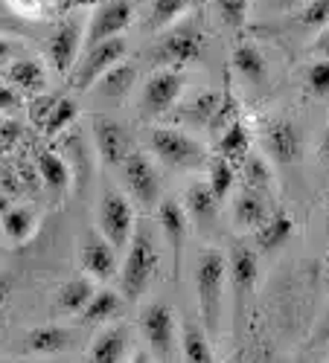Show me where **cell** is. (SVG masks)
Instances as JSON below:
<instances>
[{
  "label": "cell",
  "mask_w": 329,
  "mask_h": 363,
  "mask_svg": "<svg viewBox=\"0 0 329 363\" xmlns=\"http://www.w3.org/2000/svg\"><path fill=\"white\" fill-rule=\"evenodd\" d=\"M204 55V33L201 26H169V33L163 38H158V44L152 47V62L158 67H184L193 65Z\"/></svg>",
  "instance_id": "5b68a950"
},
{
  "label": "cell",
  "mask_w": 329,
  "mask_h": 363,
  "mask_svg": "<svg viewBox=\"0 0 329 363\" xmlns=\"http://www.w3.org/2000/svg\"><path fill=\"white\" fill-rule=\"evenodd\" d=\"M219 155L225 160H230L233 166H242V160L251 155V131L245 123L236 119V123L227 125V131L219 140Z\"/></svg>",
  "instance_id": "484cf974"
},
{
  "label": "cell",
  "mask_w": 329,
  "mask_h": 363,
  "mask_svg": "<svg viewBox=\"0 0 329 363\" xmlns=\"http://www.w3.org/2000/svg\"><path fill=\"white\" fill-rule=\"evenodd\" d=\"M326 233H329V221H326Z\"/></svg>",
  "instance_id": "f6af8a7d"
},
{
  "label": "cell",
  "mask_w": 329,
  "mask_h": 363,
  "mask_svg": "<svg viewBox=\"0 0 329 363\" xmlns=\"http://www.w3.org/2000/svg\"><path fill=\"white\" fill-rule=\"evenodd\" d=\"M15 105H18V96L9 87H0V111H12Z\"/></svg>",
  "instance_id": "ab89813d"
},
{
  "label": "cell",
  "mask_w": 329,
  "mask_h": 363,
  "mask_svg": "<svg viewBox=\"0 0 329 363\" xmlns=\"http://www.w3.org/2000/svg\"><path fill=\"white\" fill-rule=\"evenodd\" d=\"M184 73L178 67H161L152 79L146 82L143 94H140V111L146 116H163L169 113L178 99L184 94Z\"/></svg>",
  "instance_id": "30bf717a"
},
{
  "label": "cell",
  "mask_w": 329,
  "mask_h": 363,
  "mask_svg": "<svg viewBox=\"0 0 329 363\" xmlns=\"http://www.w3.org/2000/svg\"><path fill=\"white\" fill-rule=\"evenodd\" d=\"M82 41H85V26L79 18H68L55 26V33L50 35V44H47V55L53 62V70L68 76L79 58V50H82Z\"/></svg>",
  "instance_id": "5bb4252c"
},
{
  "label": "cell",
  "mask_w": 329,
  "mask_h": 363,
  "mask_svg": "<svg viewBox=\"0 0 329 363\" xmlns=\"http://www.w3.org/2000/svg\"><path fill=\"white\" fill-rule=\"evenodd\" d=\"M190 6L193 0H152V6H149V33L169 29L178 18L187 15Z\"/></svg>",
  "instance_id": "f546056e"
},
{
  "label": "cell",
  "mask_w": 329,
  "mask_h": 363,
  "mask_svg": "<svg viewBox=\"0 0 329 363\" xmlns=\"http://www.w3.org/2000/svg\"><path fill=\"white\" fill-rule=\"evenodd\" d=\"M149 145H152L155 157L175 172H195L207 163L204 145L178 128H155L149 134Z\"/></svg>",
  "instance_id": "3957f363"
},
{
  "label": "cell",
  "mask_w": 329,
  "mask_h": 363,
  "mask_svg": "<svg viewBox=\"0 0 329 363\" xmlns=\"http://www.w3.org/2000/svg\"><path fill=\"white\" fill-rule=\"evenodd\" d=\"M158 209V227L169 245L172 253V285L181 282V262H184V245H187V233H190V216L181 201L175 198H161Z\"/></svg>",
  "instance_id": "9c48e42d"
},
{
  "label": "cell",
  "mask_w": 329,
  "mask_h": 363,
  "mask_svg": "<svg viewBox=\"0 0 329 363\" xmlns=\"http://www.w3.org/2000/svg\"><path fill=\"white\" fill-rule=\"evenodd\" d=\"M94 291H97V285H94L91 277H76V279L62 285L55 306H58V311H62V314H79L87 306V299L94 296Z\"/></svg>",
  "instance_id": "4316f807"
},
{
  "label": "cell",
  "mask_w": 329,
  "mask_h": 363,
  "mask_svg": "<svg viewBox=\"0 0 329 363\" xmlns=\"http://www.w3.org/2000/svg\"><path fill=\"white\" fill-rule=\"evenodd\" d=\"M76 113H79L76 102H70V99H55V102L50 105V113L44 116V134H47V137L62 134V131L73 123V119H76Z\"/></svg>",
  "instance_id": "836d02e7"
},
{
  "label": "cell",
  "mask_w": 329,
  "mask_h": 363,
  "mask_svg": "<svg viewBox=\"0 0 329 363\" xmlns=\"http://www.w3.org/2000/svg\"><path fill=\"white\" fill-rule=\"evenodd\" d=\"M301 23L309 29H320L329 23V0H309L301 12Z\"/></svg>",
  "instance_id": "8d00e7d4"
},
{
  "label": "cell",
  "mask_w": 329,
  "mask_h": 363,
  "mask_svg": "<svg viewBox=\"0 0 329 363\" xmlns=\"http://www.w3.org/2000/svg\"><path fill=\"white\" fill-rule=\"evenodd\" d=\"M242 177H245V186H251L262 195H268L274 189V172L262 155H248L242 160Z\"/></svg>",
  "instance_id": "1f68e13d"
},
{
  "label": "cell",
  "mask_w": 329,
  "mask_h": 363,
  "mask_svg": "<svg viewBox=\"0 0 329 363\" xmlns=\"http://www.w3.org/2000/svg\"><path fill=\"white\" fill-rule=\"evenodd\" d=\"M230 213H233V224H236L239 230H254V233H257V230L262 227V221L271 216V209H268V201H265L262 192L245 186L242 192L233 198Z\"/></svg>",
  "instance_id": "ac0fdd59"
},
{
  "label": "cell",
  "mask_w": 329,
  "mask_h": 363,
  "mask_svg": "<svg viewBox=\"0 0 329 363\" xmlns=\"http://www.w3.org/2000/svg\"><path fill=\"white\" fill-rule=\"evenodd\" d=\"M140 331L155 360H172L178 343V323L166 302H149L140 314Z\"/></svg>",
  "instance_id": "52a82bcc"
},
{
  "label": "cell",
  "mask_w": 329,
  "mask_h": 363,
  "mask_svg": "<svg viewBox=\"0 0 329 363\" xmlns=\"http://www.w3.org/2000/svg\"><path fill=\"white\" fill-rule=\"evenodd\" d=\"M178 335H181V354H184V360H190V363H210V360H216L213 357V346H210V340H207L204 325H195V323L187 320Z\"/></svg>",
  "instance_id": "cb8c5ba5"
},
{
  "label": "cell",
  "mask_w": 329,
  "mask_h": 363,
  "mask_svg": "<svg viewBox=\"0 0 329 363\" xmlns=\"http://www.w3.org/2000/svg\"><path fill=\"white\" fill-rule=\"evenodd\" d=\"M126 50H129V44H126L123 35L87 47L85 55L79 58V62L73 65V70H70V87H76V90H91V87L102 79L105 70H111L117 62H123Z\"/></svg>",
  "instance_id": "8992f818"
},
{
  "label": "cell",
  "mask_w": 329,
  "mask_h": 363,
  "mask_svg": "<svg viewBox=\"0 0 329 363\" xmlns=\"http://www.w3.org/2000/svg\"><path fill=\"white\" fill-rule=\"evenodd\" d=\"M94 145H97L99 160L111 169H119V163L134 151L131 134L111 116H94Z\"/></svg>",
  "instance_id": "9a60e30c"
},
{
  "label": "cell",
  "mask_w": 329,
  "mask_h": 363,
  "mask_svg": "<svg viewBox=\"0 0 329 363\" xmlns=\"http://www.w3.org/2000/svg\"><path fill=\"white\" fill-rule=\"evenodd\" d=\"M207 184H210V189L216 192L219 201H225L236 184V166L230 160H225L222 155H216L210 160V166H207Z\"/></svg>",
  "instance_id": "d6a6232c"
},
{
  "label": "cell",
  "mask_w": 329,
  "mask_h": 363,
  "mask_svg": "<svg viewBox=\"0 0 329 363\" xmlns=\"http://www.w3.org/2000/svg\"><path fill=\"white\" fill-rule=\"evenodd\" d=\"M306 84L315 96H329V58H320V62H315L309 67Z\"/></svg>",
  "instance_id": "d590c367"
},
{
  "label": "cell",
  "mask_w": 329,
  "mask_h": 363,
  "mask_svg": "<svg viewBox=\"0 0 329 363\" xmlns=\"http://www.w3.org/2000/svg\"><path fill=\"white\" fill-rule=\"evenodd\" d=\"M9 79L15 87L26 90V94H41L44 84H47V73L38 62H33V58H21V62H15L9 67Z\"/></svg>",
  "instance_id": "4dcf8cb0"
},
{
  "label": "cell",
  "mask_w": 329,
  "mask_h": 363,
  "mask_svg": "<svg viewBox=\"0 0 329 363\" xmlns=\"http://www.w3.org/2000/svg\"><path fill=\"white\" fill-rule=\"evenodd\" d=\"M38 174H41L44 186H47L53 195H65V192L70 189L73 172H70V166H68L62 157L53 155V151H44V155L38 157Z\"/></svg>",
  "instance_id": "d4e9b609"
},
{
  "label": "cell",
  "mask_w": 329,
  "mask_h": 363,
  "mask_svg": "<svg viewBox=\"0 0 329 363\" xmlns=\"http://www.w3.org/2000/svg\"><path fill=\"white\" fill-rule=\"evenodd\" d=\"M9 206H12V203H9V198H6L4 192H0V218L6 216V209H9Z\"/></svg>",
  "instance_id": "b9f144b4"
},
{
  "label": "cell",
  "mask_w": 329,
  "mask_h": 363,
  "mask_svg": "<svg viewBox=\"0 0 329 363\" xmlns=\"http://www.w3.org/2000/svg\"><path fill=\"white\" fill-rule=\"evenodd\" d=\"M137 227L134 218V203L117 189H105L102 201L97 206V230L111 241V245L123 253L131 241V233Z\"/></svg>",
  "instance_id": "277c9868"
},
{
  "label": "cell",
  "mask_w": 329,
  "mask_h": 363,
  "mask_svg": "<svg viewBox=\"0 0 329 363\" xmlns=\"http://www.w3.org/2000/svg\"><path fill=\"white\" fill-rule=\"evenodd\" d=\"M6 26H9V23H6V21H0V29H6Z\"/></svg>",
  "instance_id": "ee69618b"
},
{
  "label": "cell",
  "mask_w": 329,
  "mask_h": 363,
  "mask_svg": "<svg viewBox=\"0 0 329 363\" xmlns=\"http://www.w3.org/2000/svg\"><path fill=\"white\" fill-rule=\"evenodd\" d=\"M265 151L280 166H294L303 157V131L291 119H274L265 125Z\"/></svg>",
  "instance_id": "2e32d148"
},
{
  "label": "cell",
  "mask_w": 329,
  "mask_h": 363,
  "mask_svg": "<svg viewBox=\"0 0 329 363\" xmlns=\"http://www.w3.org/2000/svg\"><path fill=\"white\" fill-rule=\"evenodd\" d=\"M119 174H123L126 192L131 195V201L143 209H155L161 203V174L155 169V163L149 160L140 151H131V155L119 163Z\"/></svg>",
  "instance_id": "ba28073f"
},
{
  "label": "cell",
  "mask_w": 329,
  "mask_h": 363,
  "mask_svg": "<svg viewBox=\"0 0 329 363\" xmlns=\"http://www.w3.org/2000/svg\"><path fill=\"white\" fill-rule=\"evenodd\" d=\"M184 209H187V216L190 221L198 227V230H207L213 224L216 218V209H219V198L216 192L210 189V184L207 180H193V186L184 192Z\"/></svg>",
  "instance_id": "e0dca14e"
},
{
  "label": "cell",
  "mask_w": 329,
  "mask_h": 363,
  "mask_svg": "<svg viewBox=\"0 0 329 363\" xmlns=\"http://www.w3.org/2000/svg\"><path fill=\"white\" fill-rule=\"evenodd\" d=\"M225 285H227V256L216 247L201 250L195 262V296H198L201 325L207 335H219Z\"/></svg>",
  "instance_id": "6da1fadb"
},
{
  "label": "cell",
  "mask_w": 329,
  "mask_h": 363,
  "mask_svg": "<svg viewBox=\"0 0 329 363\" xmlns=\"http://www.w3.org/2000/svg\"><path fill=\"white\" fill-rule=\"evenodd\" d=\"M82 270L94 282H108L119 274V250L99 233V230H85L82 247H79Z\"/></svg>",
  "instance_id": "7c38bea8"
},
{
  "label": "cell",
  "mask_w": 329,
  "mask_h": 363,
  "mask_svg": "<svg viewBox=\"0 0 329 363\" xmlns=\"http://www.w3.org/2000/svg\"><path fill=\"white\" fill-rule=\"evenodd\" d=\"M216 9L225 26L230 29H242L248 23V12H251V0H216Z\"/></svg>",
  "instance_id": "e575fe53"
},
{
  "label": "cell",
  "mask_w": 329,
  "mask_h": 363,
  "mask_svg": "<svg viewBox=\"0 0 329 363\" xmlns=\"http://www.w3.org/2000/svg\"><path fill=\"white\" fill-rule=\"evenodd\" d=\"M158 264H161V250H158V241L152 235V230H146L143 224L134 227L131 241L126 245V259L123 267H119V288H123V299L137 302L146 288L152 285L155 274H158Z\"/></svg>",
  "instance_id": "7a4b0ae2"
},
{
  "label": "cell",
  "mask_w": 329,
  "mask_h": 363,
  "mask_svg": "<svg viewBox=\"0 0 329 363\" xmlns=\"http://www.w3.org/2000/svg\"><path fill=\"white\" fill-rule=\"evenodd\" d=\"M6 55H9V44H6V41H0V62H4Z\"/></svg>",
  "instance_id": "7bdbcfd3"
},
{
  "label": "cell",
  "mask_w": 329,
  "mask_h": 363,
  "mask_svg": "<svg viewBox=\"0 0 329 363\" xmlns=\"http://www.w3.org/2000/svg\"><path fill=\"white\" fill-rule=\"evenodd\" d=\"M119 308H123V294H117L111 288H102V291H94V296L87 299V306L79 311L82 320L87 325H99V323H108L119 314Z\"/></svg>",
  "instance_id": "603a6c76"
},
{
  "label": "cell",
  "mask_w": 329,
  "mask_h": 363,
  "mask_svg": "<svg viewBox=\"0 0 329 363\" xmlns=\"http://www.w3.org/2000/svg\"><path fill=\"white\" fill-rule=\"evenodd\" d=\"M134 21V6L129 0H105L99 4L87 21V35H85V44L94 47L99 41H108V38H117L123 35L126 29L131 26Z\"/></svg>",
  "instance_id": "4fadbf2b"
},
{
  "label": "cell",
  "mask_w": 329,
  "mask_h": 363,
  "mask_svg": "<svg viewBox=\"0 0 329 363\" xmlns=\"http://www.w3.org/2000/svg\"><path fill=\"white\" fill-rule=\"evenodd\" d=\"M99 4H105V0H62V4H58V9H62V12H76V9L99 6Z\"/></svg>",
  "instance_id": "74e56055"
},
{
  "label": "cell",
  "mask_w": 329,
  "mask_h": 363,
  "mask_svg": "<svg viewBox=\"0 0 329 363\" xmlns=\"http://www.w3.org/2000/svg\"><path fill=\"white\" fill-rule=\"evenodd\" d=\"M129 352V328L126 325H111L99 331V337L87 349V360L94 363H117Z\"/></svg>",
  "instance_id": "d6986e66"
},
{
  "label": "cell",
  "mask_w": 329,
  "mask_h": 363,
  "mask_svg": "<svg viewBox=\"0 0 329 363\" xmlns=\"http://www.w3.org/2000/svg\"><path fill=\"white\" fill-rule=\"evenodd\" d=\"M73 343L70 331L62 325H38L33 331H26V352L33 354H62Z\"/></svg>",
  "instance_id": "ffe728a7"
},
{
  "label": "cell",
  "mask_w": 329,
  "mask_h": 363,
  "mask_svg": "<svg viewBox=\"0 0 329 363\" xmlns=\"http://www.w3.org/2000/svg\"><path fill=\"white\" fill-rule=\"evenodd\" d=\"M259 279V256L254 247L248 245H233L227 253V282L233 288V308H236V320L239 311H245V302L251 299L254 288Z\"/></svg>",
  "instance_id": "8fae6325"
},
{
  "label": "cell",
  "mask_w": 329,
  "mask_h": 363,
  "mask_svg": "<svg viewBox=\"0 0 329 363\" xmlns=\"http://www.w3.org/2000/svg\"><path fill=\"white\" fill-rule=\"evenodd\" d=\"M318 151H320V157L329 163V128L323 131V137H320V145H318Z\"/></svg>",
  "instance_id": "60d3db41"
},
{
  "label": "cell",
  "mask_w": 329,
  "mask_h": 363,
  "mask_svg": "<svg viewBox=\"0 0 329 363\" xmlns=\"http://www.w3.org/2000/svg\"><path fill=\"white\" fill-rule=\"evenodd\" d=\"M230 65L236 70V76H242L251 84H262L268 79V65H265V55L254 47V44H239L230 55Z\"/></svg>",
  "instance_id": "7402d4cb"
},
{
  "label": "cell",
  "mask_w": 329,
  "mask_h": 363,
  "mask_svg": "<svg viewBox=\"0 0 329 363\" xmlns=\"http://www.w3.org/2000/svg\"><path fill=\"white\" fill-rule=\"evenodd\" d=\"M294 235V218L288 213H271L257 230V250L274 253Z\"/></svg>",
  "instance_id": "44dd1931"
},
{
  "label": "cell",
  "mask_w": 329,
  "mask_h": 363,
  "mask_svg": "<svg viewBox=\"0 0 329 363\" xmlns=\"http://www.w3.org/2000/svg\"><path fill=\"white\" fill-rule=\"evenodd\" d=\"M134 79H137V70H134L131 65L117 62L111 70L102 73V79H99L94 87H99L102 96H108V99H123L129 90L134 87Z\"/></svg>",
  "instance_id": "f1b7e54d"
},
{
  "label": "cell",
  "mask_w": 329,
  "mask_h": 363,
  "mask_svg": "<svg viewBox=\"0 0 329 363\" xmlns=\"http://www.w3.org/2000/svg\"><path fill=\"white\" fill-rule=\"evenodd\" d=\"M0 227H4V235L15 245H23L26 238H33L36 227H38V216L29 206H9L6 216L0 218Z\"/></svg>",
  "instance_id": "83f0119b"
},
{
  "label": "cell",
  "mask_w": 329,
  "mask_h": 363,
  "mask_svg": "<svg viewBox=\"0 0 329 363\" xmlns=\"http://www.w3.org/2000/svg\"><path fill=\"white\" fill-rule=\"evenodd\" d=\"M315 52H318L320 58H329V23L320 26V33H318V38H315Z\"/></svg>",
  "instance_id": "f35d334b"
}]
</instances>
